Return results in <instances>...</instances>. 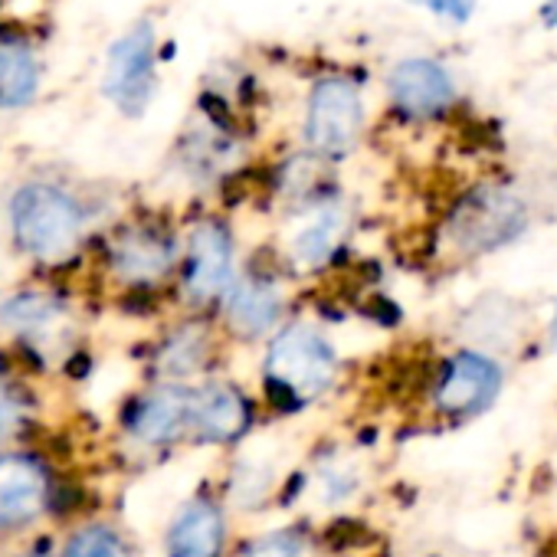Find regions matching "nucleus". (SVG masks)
I'll return each instance as SVG.
<instances>
[{
    "instance_id": "1",
    "label": "nucleus",
    "mask_w": 557,
    "mask_h": 557,
    "mask_svg": "<svg viewBox=\"0 0 557 557\" xmlns=\"http://www.w3.org/2000/svg\"><path fill=\"white\" fill-rule=\"evenodd\" d=\"M342 361L325 332L312 322H286L278 329L262 358V391L269 404L296 413L322 400L338 381Z\"/></svg>"
},
{
    "instance_id": "2",
    "label": "nucleus",
    "mask_w": 557,
    "mask_h": 557,
    "mask_svg": "<svg viewBox=\"0 0 557 557\" xmlns=\"http://www.w3.org/2000/svg\"><path fill=\"white\" fill-rule=\"evenodd\" d=\"M531 223V207L511 184H479L462 194L443 223V246L459 256H485L515 243Z\"/></svg>"
},
{
    "instance_id": "3",
    "label": "nucleus",
    "mask_w": 557,
    "mask_h": 557,
    "mask_svg": "<svg viewBox=\"0 0 557 557\" xmlns=\"http://www.w3.org/2000/svg\"><path fill=\"white\" fill-rule=\"evenodd\" d=\"M11 230L24 252L40 262H57L76 249L83 236V210L53 184H27L11 200Z\"/></svg>"
},
{
    "instance_id": "4",
    "label": "nucleus",
    "mask_w": 557,
    "mask_h": 557,
    "mask_svg": "<svg viewBox=\"0 0 557 557\" xmlns=\"http://www.w3.org/2000/svg\"><path fill=\"white\" fill-rule=\"evenodd\" d=\"M364 135V99L348 76H325L306 106V145L319 161L348 158Z\"/></svg>"
},
{
    "instance_id": "5",
    "label": "nucleus",
    "mask_w": 557,
    "mask_h": 557,
    "mask_svg": "<svg viewBox=\"0 0 557 557\" xmlns=\"http://www.w3.org/2000/svg\"><path fill=\"white\" fill-rule=\"evenodd\" d=\"M505 374L495 358L475 348L449 355L430 387V407L443 420H469L495 404L502 394Z\"/></svg>"
},
{
    "instance_id": "6",
    "label": "nucleus",
    "mask_w": 557,
    "mask_h": 557,
    "mask_svg": "<svg viewBox=\"0 0 557 557\" xmlns=\"http://www.w3.org/2000/svg\"><path fill=\"white\" fill-rule=\"evenodd\" d=\"M233 283H236V246L230 226L216 216L197 220L187 233L184 259H181L184 299L194 306L223 302Z\"/></svg>"
},
{
    "instance_id": "7",
    "label": "nucleus",
    "mask_w": 557,
    "mask_h": 557,
    "mask_svg": "<svg viewBox=\"0 0 557 557\" xmlns=\"http://www.w3.org/2000/svg\"><path fill=\"white\" fill-rule=\"evenodd\" d=\"M220 306H223V329L233 338L259 342V338H272L286 325L289 296L275 272L246 269L243 275H236V283L230 286Z\"/></svg>"
},
{
    "instance_id": "8",
    "label": "nucleus",
    "mask_w": 557,
    "mask_h": 557,
    "mask_svg": "<svg viewBox=\"0 0 557 557\" xmlns=\"http://www.w3.org/2000/svg\"><path fill=\"white\" fill-rule=\"evenodd\" d=\"M296 226L286 236V262L289 269L319 272L325 269L345 246L351 233V210L342 203V197H319L306 207H296Z\"/></svg>"
},
{
    "instance_id": "9",
    "label": "nucleus",
    "mask_w": 557,
    "mask_h": 557,
    "mask_svg": "<svg viewBox=\"0 0 557 557\" xmlns=\"http://www.w3.org/2000/svg\"><path fill=\"white\" fill-rule=\"evenodd\" d=\"M177 265V239L158 223H128L109 239V269L125 286H158Z\"/></svg>"
},
{
    "instance_id": "10",
    "label": "nucleus",
    "mask_w": 557,
    "mask_h": 557,
    "mask_svg": "<svg viewBox=\"0 0 557 557\" xmlns=\"http://www.w3.org/2000/svg\"><path fill=\"white\" fill-rule=\"evenodd\" d=\"M106 96L125 112L141 115L154 96V27L135 24L109 53Z\"/></svg>"
},
{
    "instance_id": "11",
    "label": "nucleus",
    "mask_w": 557,
    "mask_h": 557,
    "mask_svg": "<svg viewBox=\"0 0 557 557\" xmlns=\"http://www.w3.org/2000/svg\"><path fill=\"white\" fill-rule=\"evenodd\" d=\"M387 99H391L394 112H400L404 119L430 122L453 109L456 83L443 63L410 57V60H400L387 73Z\"/></svg>"
},
{
    "instance_id": "12",
    "label": "nucleus",
    "mask_w": 557,
    "mask_h": 557,
    "mask_svg": "<svg viewBox=\"0 0 557 557\" xmlns=\"http://www.w3.org/2000/svg\"><path fill=\"white\" fill-rule=\"evenodd\" d=\"M252 430V404L230 381H207L194 387L190 433L200 443L230 446L239 443Z\"/></svg>"
},
{
    "instance_id": "13",
    "label": "nucleus",
    "mask_w": 557,
    "mask_h": 557,
    "mask_svg": "<svg viewBox=\"0 0 557 557\" xmlns=\"http://www.w3.org/2000/svg\"><path fill=\"white\" fill-rule=\"evenodd\" d=\"M194 387L184 384H158L132 404L128 433L141 446H171L190 433Z\"/></svg>"
},
{
    "instance_id": "14",
    "label": "nucleus",
    "mask_w": 557,
    "mask_h": 557,
    "mask_svg": "<svg viewBox=\"0 0 557 557\" xmlns=\"http://www.w3.org/2000/svg\"><path fill=\"white\" fill-rule=\"evenodd\" d=\"M164 547H168V557H223L226 515L220 502L207 495L184 502L168 528Z\"/></svg>"
},
{
    "instance_id": "15",
    "label": "nucleus",
    "mask_w": 557,
    "mask_h": 557,
    "mask_svg": "<svg viewBox=\"0 0 557 557\" xmlns=\"http://www.w3.org/2000/svg\"><path fill=\"white\" fill-rule=\"evenodd\" d=\"M47 505V475L30 456H0V528H17Z\"/></svg>"
},
{
    "instance_id": "16",
    "label": "nucleus",
    "mask_w": 557,
    "mask_h": 557,
    "mask_svg": "<svg viewBox=\"0 0 557 557\" xmlns=\"http://www.w3.org/2000/svg\"><path fill=\"white\" fill-rule=\"evenodd\" d=\"M213 348V329L207 322H184L158 345V374L168 384H181L210 364Z\"/></svg>"
},
{
    "instance_id": "17",
    "label": "nucleus",
    "mask_w": 557,
    "mask_h": 557,
    "mask_svg": "<svg viewBox=\"0 0 557 557\" xmlns=\"http://www.w3.org/2000/svg\"><path fill=\"white\" fill-rule=\"evenodd\" d=\"M60 319H63V306L47 293H21L0 309V322L14 335H27V338L50 335Z\"/></svg>"
},
{
    "instance_id": "18",
    "label": "nucleus",
    "mask_w": 557,
    "mask_h": 557,
    "mask_svg": "<svg viewBox=\"0 0 557 557\" xmlns=\"http://www.w3.org/2000/svg\"><path fill=\"white\" fill-rule=\"evenodd\" d=\"M40 70L27 47L0 44V109L27 106L37 92Z\"/></svg>"
},
{
    "instance_id": "19",
    "label": "nucleus",
    "mask_w": 557,
    "mask_h": 557,
    "mask_svg": "<svg viewBox=\"0 0 557 557\" xmlns=\"http://www.w3.org/2000/svg\"><path fill=\"white\" fill-rule=\"evenodd\" d=\"M239 557H315V541L302 528H272L256 534Z\"/></svg>"
},
{
    "instance_id": "20",
    "label": "nucleus",
    "mask_w": 557,
    "mask_h": 557,
    "mask_svg": "<svg viewBox=\"0 0 557 557\" xmlns=\"http://www.w3.org/2000/svg\"><path fill=\"white\" fill-rule=\"evenodd\" d=\"M66 557H132L125 537L106 524H92V528H83L70 547H66Z\"/></svg>"
},
{
    "instance_id": "21",
    "label": "nucleus",
    "mask_w": 557,
    "mask_h": 557,
    "mask_svg": "<svg viewBox=\"0 0 557 557\" xmlns=\"http://www.w3.org/2000/svg\"><path fill=\"white\" fill-rule=\"evenodd\" d=\"M24 420V404L11 384L0 381V440H8Z\"/></svg>"
},
{
    "instance_id": "22",
    "label": "nucleus",
    "mask_w": 557,
    "mask_h": 557,
    "mask_svg": "<svg viewBox=\"0 0 557 557\" xmlns=\"http://www.w3.org/2000/svg\"><path fill=\"white\" fill-rule=\"evenodd\" d=\"M417 8H426L430 14L453 21V24H466L472 17V0H410Z\"/></svg>"
},
{
    "instance_id": "23",
    "label": "nucleus",
    "mask_w": 557,
    "mask_h": 557,
    "mask_svg": "<svg viewBox=\"0 0 557 557\" xmlns=\"http://www.w3.org/2000/svg\"><path fill=\"white\" fill-rule=\"evenodd\" d=\"M541 21L547 27H557V0H547V4L541 8Z\"/></svg>"
},
{
    "instance_id": "24",
    "label": "nucleus",
    "mask_w": 557,
    "mask_h": 557,
    "mask_svg": "<svg viewBox=\"0 0 557 557\" xmlns=\"http://www.w3.org/2000/svg\"><path fill=\"white\" fill-rule=\"evenodd\" d=\"M547 348H554V351H557V309H554L550 325H547Z\"/></svg>"
},
{
    "instance_id": "25",
    "label": "nucleus",
    "mask_w": 557,
    "mask_h": 557,
    "mask_svg": "<svg viewBox=\"0 0 557 557\" xmlns=\"http://www.w3.org/2000/svg\"><path fill=\"white\" fill-rule=\"evenodd\" d=\"M27 557H47V554H44V550H37V554H27Z\"/></svg>"
}]
</instances>
